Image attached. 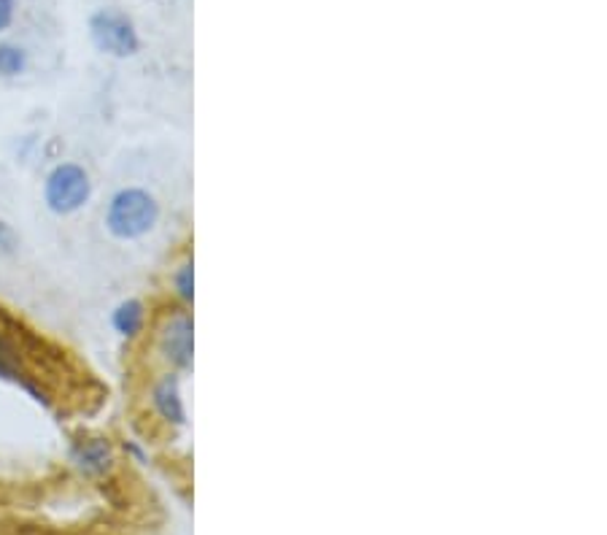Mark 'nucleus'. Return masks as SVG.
<instances>
[{
	"mask_svg": "<svg viewBox=\"0 0 607 535\" xmlns=\"http://www.w3.org/2000/svg\"><path fill=\"white\" fill-rule=\"evenodd\" d=\"M95 197V182L90 168L76 160H60L46 171L41 182V201L51 217H76Z\"/></svg>",
	"mask_w": 607,
	"mask_h": 535,
	"instance_id": "obj_2",
	"label": "nucleus"
},
{
	"mask_svg": "<svg viewBox=\"0 0 607 535\" xmlns=\"http://www.w3.org/2000/svg\"><path fill=\"white\" fill-rule=\"evenodd\" d=\"M16 22V0H0V36Z\"/></svg>",
	"mask_w": 607,
	"mask_h": 535,
	"instance_id": "obj_12",
	"label": "nucleus"
},
{
	"mask_svg": "<svg viewBox=\"0 0 607 535\" xmlns=\"http://www.w3.org/2000/svg\"><path fill=\"white\" fill-rule=\"evenodd\" d=\"M20 247H22L20 230H16L9 219H0V263L14 260L16 254H20Z\"/></svg>",
	"mask_w": 607,
	"mask_h": 535,
	"instance_id": "obj_11",
	"label": "nucleus"
},
{
	"mask_svg": "<svg viewBox=\"0 0 607 535\" xmlns=\"http://www.w3.org/2000/svg\"><path fill=\"white\" fill-rule=\"evenodd\" d=\"M157 352L165 365L179 374H186L195 363V322L186 311H173L162 319L157 330Z\"/></svg>",
	"mask_w": 607,
	"mask_h": 535,
	"instance_id": "obj_5",
	"label": "nucleus"
},
{
	"mask_svg": "<svg viewBox=\"0 0 607 535\" xmlns=\"http://www.w3.org/2000/svg\"><path fill=\"white\" fill-rule=\"evenodd\" d=\"M87 31H90L92 46L101 55L114 57V60H130L144 46L141 33H138V25L133 22V16L119 9L92 11Z\"/></svg>",
	"mask_w": 607,
	"mask_h": 535,
	"instance_id": "obj_3",
	"label": "nucleus"
},
{
	"mask_svg": "<svg viewBox=\"0 0 607 535\" xmlns=\"http://www.w3.org/2000/svg\"><path fill=\"white\" fill-rule=\"evenodd\" d=\"M0 382L14 384L16 389L31 395V398L44 406V409H51V406H55L46 384L41 382V376L33 374V368L27 365L25 349H22L20 339L11 333L5 322H0Z\"/></svg>",
	"mask_w": 607,
	"mask_h": 535,
	"instance_id": "obj_4",
	"label": "nucleus"
},
{
	"mask_svg": "<svg viewBox=\"0 0 607 535\" xmlns=\"http://www.w3.org/2000/svg\"><path fill=\"white\" fill-rule=\"evenodd\" d=\"M146 322H149V308L141 298H125L111 311V330L122 341H138L144 335Z\"/></svg>",
	"mask_w": 607,
	"mask_h": 535,
	"instance_id": "obj_8",
	"label": "nucleus"
},
{
	"mask_svg": "<svg viewBox=\"0 0 607 535\" xmlns=\"http://www.w3.org/2000/svg\"><path fill=\"white\" fill-rule=\"evenodd\" d=\"M122 449H125L133 459H138V463H144V459H146V452L141 449V444H138V441H125V444H122Z\"/></svg>",
	"mask_w": 607,
	"mask_h": 535,
	"instance_id": "obj_13",
	"label": "nucleus"
},
{
	"mask_svg": "<svg viewBox=\"0 0 607 535\" xmlns=\"http://www.w3.org/2000/svg\"><path fill=\"white\" fill-rule=\"evenodd\" d=\"M151 409L160 417L162 422L171 424V428H186L190 414H186V400L184 389H181V374L179 371H168L160 379L151 384Z\"/></svg>",
	"mask_w": 607,
	"mask_h": 535,
	"instance_id": "obj_7",
	"label": "nucleus"
},
{
	"mask_svg": "<svg viewBox=\"0 0 607 535\" xmlns=\"http://www.w3.org/2000/svg\"><path fill=\"white\" fill-rule=\"evenodd\" d=\"M27 68H31V52L16 41L0 38V81L25 77Z\"/></svg>",
	"mask_w": 607,
	"mask_h": 535,
	"instance_id": "obj_9",
	"label": "nucleus"
},
{
	"mask_svg": "<svg viewBox=\"0 0 607 535\" xmlns=\"http://www.w3.org/2000/svg\"><path fill=\"white\" fill-rule=\"evenodd\" d=\"M171 284H173V295H176L181 304L190 306L192 300H195V263H192V258L184 260V263L173 271Z\"/></svg>",
	"mask_w": 607,
	"mask_h": 535,
	"instance_id": "obj_10",
	"label": "nucleus"
},
{
	"mask_svg": "<svg viewBox=\"0 0 607 535\" xmlns=\"http://www.w3.org/2000/svg\"><path fill=\"white\" fill-rule=\"evenodd\" d=\"M68 457H71L73 468L79 474L90 476V479H101L114 470L116 465V449L106 435L98 433H84L79 439L71 441L68 446Z\"/></svg>",
	"mask_w": 607,
	"mask_h": 535,
	"instance_id": "obj_6",
	"label": "nucleus"
},
{
	"mask_svg": "<svg viewBox=\"0 0 607 535\" xmlns=\"http://www.w3.org/2000/svg\"><path fill=\"white\" fill-rule=\"evenodd\" d=\"M162 219V203L141 184H125L111 192L103 208V230L119 243L144 241L157 230Z\"/></svg>",
	"mask_w": 607,
	"mask_h": 535,
	"instance_id": "obj_1",
	"label": "nucleus"
}]
</instances>
